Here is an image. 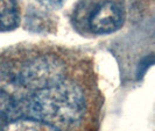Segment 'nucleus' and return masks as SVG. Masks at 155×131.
Masks as SVG:
<instances>
[{"instance_id": "nucleus-1", "label": "nucleus", "mask_w": 155, "mask_h": 131, "mask_svg": "<svg viewBox=\"0 0 155 131\" xmlns=\"http://www.w3.org/2000/svg\"><path fill=\"white\" fill-rule=\"evenodd\" d=\"M27 117L58 126L78 123L85 111V99L81 88L69 81L36 89L26 102Z\"/></svg>"}, {"instance_id": "nucleus-2", "label": "nucleus", "mask_w": 155, "mask_h": 131, "mask_svg": "<svg viewBox=\"0 0 155 131\" xmlns=\"http://www.w3.org/2000/svg\"><path fill=\"white\" fill-rule=\"evenodd\" d=\"M75 19L91 35H107L121 28L125 22L123 0H82Z\"/></svg>"}, {"instance_id": "nucleus-3", "label": "nucleus", "mask_w": 155, "mask_h": 131, "mask_svg": "<svg viewBox=\"0 0 155 131\" xmlns=\"http://www.w3.org/2000/svg\"><path fill=\"white\" fill-rule=\"evenodd\" d=\"M22 76L26 85L36 89L55 85L63 80L62 67L55 59H40V62H34Z\"/></svg>"}, {"instance_id": "nucleus-4", "label": "nucleus", "mask_w": 155, "mask_h": 131, "mask_svg": "<svg viewBox=\"0 0 155 131\" xmlns=\"http://www.w3.org/2000/svg\"><path fill=\"white\" fill-rule=\"evenodd\" d=\"M0 131H58V129L43 121L31 117H23L7 122Z\"/></svg>"}, {"instance_id": "nucleus-5", "label": "nucleus", "mask_w": 155, "mask_h": 131, "mask_svg": "<svg viewBox=\"0 0 155 131\" xmlns=\"http://www.w3.org/2000/svg\"><path fill=\"white\" fill-rule=\"evenodd\" d=\"M20 15L15 0H0V31L12 30L19 26Z\"/></svg>"}, {"instance_id": "nucleus-6", "label": "nucleus", "mask_w": 155, "mask_h": 131, "mask_svg": "<svg viewBox=\"0 0 155 131\" xmlns=\"http://www.w3.org/2000/svg\"><path fill=\"white\" fill-rule=\"evenodd\" d=\"M14 111V102L12 98L0 89V129L9 122V118Z\"/></svg>"}, {"instance_id": "nucleus-7", "label": "nucleus", "mask_w": 155, "mask_h": 131, "mask_svg": "<svg viewBox=\"0 0 155 131\" xmlns=\"http://www.w3.org/2000/svg\"><path fill=\"white\" fill-rule=\"evenodd\" d=\"M41 5L46 6V7L49 8H56V7H60L64 2V0H38Z\"/></svg>"}]
</instances>
